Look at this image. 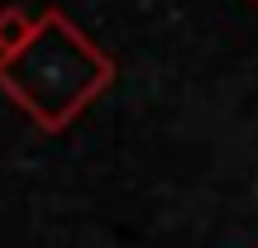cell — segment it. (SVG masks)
<instances>
[{"mask_svg":"<svg viewBox=\"0 0 258 248\" xmlns=\"http://www.w3.org/2000/svg\"><path fill=\"white\" fill-rule=\"evenodd\" d=\"M115 86V57L82 34L57 5L38 10V29L19 53L0 57V91L43 134H62Z\"/></svg>","mask_w":258,"mask_h":248,"instance_id":"obj_1","label":"cell"},{"mask_svg":"<svg viewBox=\"0 0 258 248\" xmlns=\"http://www.w3.org/2000/svg\"><path fill=\"white\" fill-rule=\"evenodd\" d=\"M34 29H38V15H29L19 5H0V57L19 53L34 38Z\"/></svg>","mask_w":258,"mask_h":248,"instance_id":"obj_2","label":"cell"}]
</instances>
